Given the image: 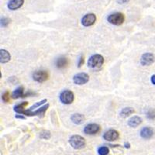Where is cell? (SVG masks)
Segmentation results:
<instances>
[{"mask_svg":"<svg viewBox=\"0 0 155 155\" xmlns=\"http://www.w3.org/2000/svg\"><path fill=\"white\" fill-rule=\"evenodd\" d=\"M11 55L6 50H0V61L2 64L7 63L10 61Z\"/></svg>","mask_w":155,"mask_h":155,"instance_id":"obj_15","label":"cell"},{"mask_svg":"<svg viewBox=\"0 0 155 155\" xmlns=\"http://www.w3.org/2000/svg\"><path fill=\"white\" fill-rule=\"evenodd\" d=\"M69 64L68 58L64 56L58 58L56 61V67L58 69H64L68 67Z\"/></svg>","mask_w":155,"mask_h":155,"instance_id":"obj_13","label":"cell"},{"mask_svg":"<svg viewBox=\"0 0 155 155\" xmlns=\"http://www.w3.org/2000/svg\"><path fill=\"white\" fill-rule=\"evenodd\" d=\"M23 3H24V0H10L8 2L7 7L10 10H16L22 7Z\"/></svg>","mask_w":155,"mask_h":155,"instance_id":"obj_12","label":"cell"},{"mask_svg":"<svg viewBox=\"0 0 155 155\" xmlns=\"http://www.w3.org/2000/svg\"><path fill=\"white\" fill-rule=\"evenodd\" d=\"M2 99L3 100L4 102L5 103H8V102L10 101V94H9V91H5L3 94H2Z\"/></svg>","mask_w":155,"mask_h":155,"instance_id":"obj_24","label":"cell"},{"mask_svg":"<svg viewBox=\"0 0 155 155\" xmlns=\"http://www.w3.org/2000/svg\"><path fill=\"white\" fill-rule=\"evenodd\" d=\"M104 64V58L100 54H94L88 61V67L95 70L100 69Z\"/></svg>","mask_w":155,"mask_h":155,"instance_id":"obj_1","label":"cell"},{"mask_svg":"<svg viewBox=\"0 0 155 155\" xmlns=\"http://www.w3.org/2000/svg\"><path fill=\"white\" fill-rule=\"evenodd\" d=\"M141 123H142V119L137 116H133L128 120L129 127H133V128H136L137 127H138Z\"/></svg>","mask_w":155,"mask_h":155,"instance_id":"obj_16","label":"cell"},{"mask_svg":"<svg viewBox=\"0 0 155 155\" xmlns=\"http://www.w3.org/2000/svg\"><path fill=\"white\" fill-rule=\"evenodd\" d=\"M71 120L74 124L80 125V124H83L84 121H85V116H84V115L81 114V113H74L71 116Z\"/></svg>","mask_w":155,"mask_h":155,"instance_id":"obj_14","label":"cell"},{"mask_svg":"<svg viewBox=\"0 0 155 155\" xmlns=\"http://www.w3.org/2000/svg\"><path fill=\"white\" fill-rule=\"evenodd\" d=\"M59 99L63 104H71L74 99V93L70 90H64L63 92H61L60 95H59Z\"/></svg>","mask_w":155,"mask_h":155,"instance_id":"obj_4","label":"cell"},{"mask_svg":"<svg viewBox=\"0 0 155 155\" xmlns=\"http://www.w3.org/2000/svg\"><path fill=\"white\" fill-rule=\"evenodd\" d=\"M98 153H99V155H108L109 153V147H101L98 149Z\"/></svg>","mask_w":155,"mask_h":155,"instance_id":"obj_21","label":"cell"},{"mask_svg":"<svg viewBox=\"0 0 155 155\" xmlns=\"http://www.w3.org/2000/svg\"><path fill=\"white\" fill-rule=\"evenodd\" d=\"M46 102H48V100H47V99H43V100H41V102H37V103H35L34 105H33V106L30 108V109L31 110V111H34V109H37V108L41 107L42 105H44V103H46Z\"/></svg>","mask_w":155,"mask_h":155,"instance_id":"obj_22","label":"cell"},{"mask_svg":"<svg viewBox=\"0 0 155 155\" xmlns=\"http://www.w3.org/2000/svg\"><path fill=\"white\" fill-rule=\"evenodd\" d=\"M69 143L74 149L80 150L85 147V140L79 135H73L69 139Z\"/></svg>","mask_w":155,"mask_h":155,"instance_id":"obj_2","label":"cell"},{"mask_svg":"<svg viewBox=\"0 0 155 155\" xmlns=\"http://www.w3.org/2000/svg\"><path fill=\"white\" fill-rule=\"evenodd\" d=\"M154 134V130L149 127H143L140 131V137L145 140L150 139Z\"/></svg>","mask_w":155,"mask_h":155,"instance_id":"obj_11","label":"cell"},{"mask_svg":"<svg viewBox=\"0 0 155 155\" xmlns=\"http://www.w3.org/2000/svg\"><path fill=\"white\" fill-rule=\"evenodd\" d=\"M27 105H28V102H22V103H20V104L16 105V106H14V111L16 112V113L23 115V111L26 109L25 107H26Z\"/></svg>","mask_w":155,"mask_h":155,"instance_id":"obj_20","label":"cell"},{"mask_svg":"<svg viewBox=\"0 0 155 155\" xmlns=\"http://www.w3.org/2000/svg\"><path fill=\"white\" fill-rule=\"evenodd\" d=\"M48 108H49V104H45L44 106H41V107L39 108L37 110L34 112V116H37L39 118H43Z\"/></svg>","mask_w":155,"mask_h":155,"instance_id":"obj_18","label":"cell"},{"mask_svg":"<svg viewBox=\"0 0 155 155\" xmlns=\"http://www.w3.org/2000/svg\"><path fill=\"white\" fill-rule=\"evenodd\" d=\"M10 23V19L9 18L3 17L1 19V26L3 27H6Z\"/></svg>","mask_w":155,"mask_h":155,"instance_id":"obj_26","label":"cell"},{"mask_svg":"<svg viewBox=\"0 0 155 155\" xmlns=\"http://www.w3.org/2000/svg\"><path fill=\"white\" fill-rule=\"evenodd\" d=\"M100 131V126L96 124H89L84 128V133L88 135H95Z\"/></svg>","mask_w":155,"mask_h":155,"instance_id":"obj_9","label":"cell"},{"mask_svg":"<svg viewBox=\"0 0 155 155\" xmlns=\"http://www.w3.org/2000/svg\"><path fill=\"white\" fill-rule=\"evenodd\" d=\"M134 113V109L132 107H126L122 109L120 112V116L123 118H127Z\"/></svg>","mask_w":155,"mask_h":155,"instance_id":"obj_19","label":"cell"},{"mask_svg":"<svg viewBox=\"0 0 155 155\" xmlns=\"http://www.w3.org/2000/svg\"><path fill=\"white\" fill-rule=\"evenodd\" d=\"M16 118L17 119H22V120H24L25 117L23 116H21V115H16Z\"/></svg>","mask_w":155,"mask_h":155,"instance_id":"obj_31","label":"cell"},{"mask_svg":"<svg viewBox=\"0 0 155 155\" xmlns=\"http://www.w3.org/2000/svg\"><path fill=\"white\" fill-rule=\"evenodd\" d=\"M119 137H120V134L118 131L115 130H109L103 134L104 140L109 141V142L117 140L119 139Z\"/></svg>","mask_w":155,"mask_h":155,"instance_id":"obj_10","label":"cell"},{"mask_svg":"<svg viewBox=\"0 0 155 155\" xmlns=\"http://www.w3.org/2000/svg\"><path fill=\"white\" fill-rule=\"evenodd\" d=\"M89 80V76L87 73H78L73 77V81L75 85H82L86 84Z\"/></svg>","mask_w":155,"mask_h":155,"instance_id":"obj_6","label":"cell"},{"mask_svg":"<svg viewBox=\"0 0 155 155\" xmlns=\"http://www.w3.org/2000/svg\"><path fill=\"white\" fill-rule=\"evenodd\" d=\"M96 21V16L94 13H88L83 16L81 19V23L84 27L92 26Z\"/></svg>","mask_w":155,"mask_h":155,"instance_id":"obj_8","label":"cell"},{"mask_svg":"<svg viewBox=\"0 0 155 155\" xmlns=\"http://www.w3.org/2000/svg\"><path fill=\"white\" fill-rule=\"evenodd\" d=\"M107 20L111 24L115 25V26H120L124 23L125 20V16L122 12H115L108 16Z\"/></svg>","mask_w":155,"mask_h":155,"instance_id":"obj_3","label":"cell"},{"mask_svg":"<svg viewBox=\"0 0 155 155\" xmlns=\"http://www.w3.org/2000/svg\"><path fill=\"white\" fill-rule=\"evenodd\" d=\"M147 116L148 119L150 120H155V110L153 109H150L149 111L147 113Z\"/></svg>","mask_w":155,"mask_h":155,"instance_id":"obj_25","label":"cell"},{"mask_svg":"<svg viewBox=\"0 0 155 155\" xmlns=\"http://www.w3.org/2000/svg\"><path fill=\"white\" fill-rule=\"evenodd\" d=\"M49 78L48 72L45 70H38L34 71L33 74V78L35 81L38 83H43L46 81Z\"/></svg>","mask_w":155,"mask_h":155,"instance_id":"obj_5","label":"cell"},{"mask_svg":"<svg viewBox=\"0 0 155 155\" xmlns=\"http://www.w3.org/2000/svg\"><path fill=\"white\" fill-rule=\"evenodd\" d=\"M130 0H117V2L120 4H124V3H127Z\"/></svg>","mask_w":155,"mask_h":155,"instance_id":"obj_29","label":"cell"},{"mask_svg":"<svg viewBox=\"0 0 155 155\" xmlns=\"http://www.w3.org/2000/svg\"><path fill=\"white\" fill-rule=\"evenodd\" d=\"M40 137L44 140H48L51 138V132L48 130H43L41 132Z\"/></svg>","mask_w":155,"mask_h":155,"instance_id":"obj_23","label":"cell"},{"mask_svg":"<svg viewBox=\"0 0 155 155\" xmlns=\"http://www.w3.org/2000/svg\"><path fill=\"white\" fill-rule=\"evenodd\" d=\"M9 81H10L11 83H12V84H16V82H18L17 79H16V78H15V77H11L9 79Z\"/></svg>","mask_w":155,"mask_h":155,"instance_id":"obj_28","label":"cell"},{"mask_svg":"<svg viewBox=\"0 0 155 155\" xmlns=\"http://www.w3.org/2000/svg\"><path fill=\"white\" fill-rule=\"evenodd\" d=\"M124 145H125V147L126 148H130V143H125V144H124Z\"/></svg>","mask_w":155,"mask_h":155,"instance_id":"obj_32","label":"cell"},{"mask_svg":"<svg viewBox=\"0 0 155 155\" xmlns=\"http://www.w3.org/2000/svg\"><path fill=\"white\" fill-rule=\"evenodd\" d=\"M24 88H23V87L19 86L13 91L11 97L14 99H19V98H24Z\"/></svg>","mask_w":155,"mask_h":155,"instance_id":"obj_17","label":"cell"},{"mask_svg":"<svg viewBox=\"0 0 155 155\" xmlns=\"http://www.w3.org/2000/svg\"><path fill=\"white\" fill-rule=\"evenodd\" d=\"M85 63V59H84V57L81 56L79 58V60H78V67L81 68V66L84 64Z\"/></svg>","mask_w":155,"mask_h":155,"instance_id":"obj_27","label":"cell"},{"mask_svg":"<svg viewBox=\"0 0 155 155\" xmlns=\"http://www.w3.org/2000/svg\"><path fill=\"white\" fill-rule=\"evenodd\" d=\"M155 61V57L151 53L143 54L140 58V64L143 66H149Z\"/></svg>","mask_w":155,"mask_h":155,"instance_id":"obj_7","label":"cell"},{"mask_svg":"<svg viewBox=\"0 0 155 155\" xmlns=\"http://www.w3.org/2000/svg\"><path fill=\"white\" fill-rule=\"evenodd\" d=\"M150 80H151L152 84H153V85H155V74H153V75L151 76V78H150Z\"/></svg>","mask_w":155,"mask_h":155,"instance_id":"obj_30","label":"cell"}]
</instances>
